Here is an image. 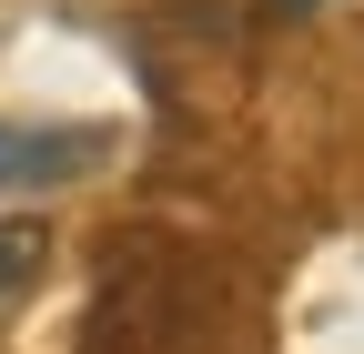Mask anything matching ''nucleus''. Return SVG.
Segmentation results:
<instances>
[{"label": "nucleus", "instance_id": "nucleus-3", "mask_svg": "<svg viewBox=\"0 0 364 354\" xmlns=\"http://www.w3.org/2000/svg\"><path fill=\"white\" fill-rule=\"evenodd\" d=\"M273 11H324V0H273Z\"/></svg>", "mask_w": 364, "mask_h": 354}, {"label": "nucleus", "instance_id": "nucleus-1", "mask_svg": "<svg viewBox=\"0 0 364 354\" xmlns=\"http://www.w3.org/2000/svg\"><path fill=\"white\" fill-rule=\"evenodd\" d=\"M102 152H112L102 122H0V193L81 183V172H102Z\"/></svg>", "mask_w": 364, "mask_h": 354}, {"label": "nucleus", "instance_id": "nucleus-2", "mask_svg": "<svg viewBox=\"0 0 364 354\" xmlns=\"http://www.w3.org/2000/svg\"><path fill=\"white\" fill-rule=\"evenodd\" d=\"M41 263H51V233H41L31 213H11V223H0V314L41 284Z\"/></svg>", "mask_w": 364, "mask_h": 354}]
</instances>
